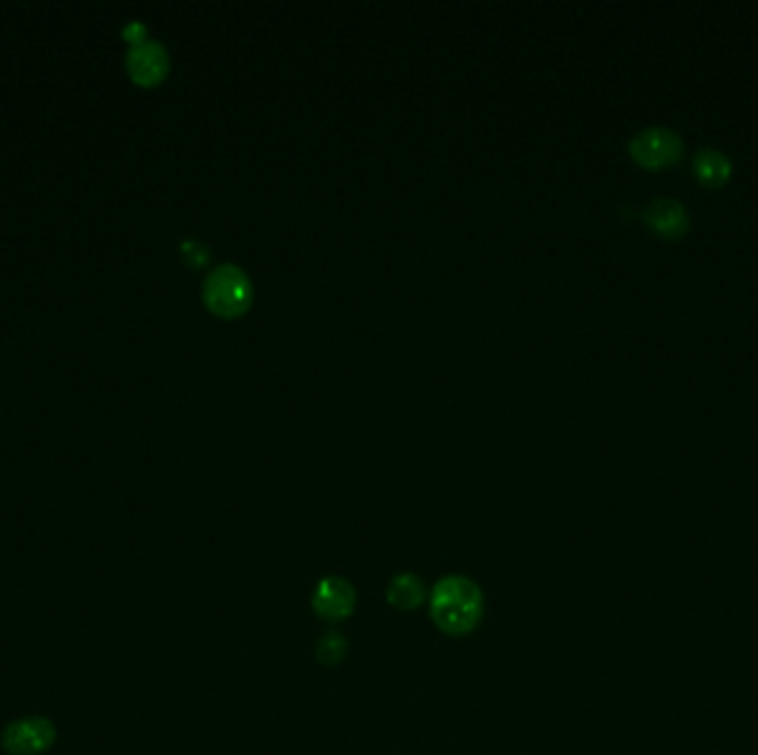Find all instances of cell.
<instances>
[{"instance_id": "obj_1", "label": "cell", "mask_w": 758, "mask_h": 755, "mask_svg": "<svg viewBox=\"0 0 758 755\" xmlns=\"http://www.w3.org/2000/svg\"><path fill=\"white\" fill-rule=\"evenodd\" d=\"M484 616V592L468 577H444L430 592V618L450 636L470 634Z\"/></svg>"}, {"instance_id": "obj_2", "label": "cell", "mask_w": 758, "mask_h": 755, "mask_svg": "<svg viewBox=\"0 0 758 755\" xmlns=\"http://www.w3.org/2000/svg\"><path fill=\"white\" fill-rule=\"evenodd\" d=\"M253 287L249 275L238 264L216 266L203 287V300L207 309L220 317H238L251 306Z\"/></svg>"}, {"instance_id": "obj_3", "label": "cell", "mask_w": 758, "mask_h": 755, "mask_svg": "<svg viewBox=\"0 0 758 755\" xmlns=\"http://www.w3.org/2000/svg\"><path fill=\"white\" fill-rule=\"evenodd\" d=\"M684 138L668 127H645L630 140L632 158L643 166H666L675 164L684 155Z\"/></svg>"}, {"instance_id": "obj_4", "label": "cell", "mask_w": 758, "mask_h": 755, "mask_svg": "<svg viewBox=\"0 0 758 755\" xmlns=\"http://www.w3.org/2000/svg\"><path fill=\"white\" fill-rule=\"evenodd\" d=\"M355 588L342 577H324L311 596L313 612L329 623H340L355 612Z\"/></svg>"}, {"instance_id": "obj_5", "label": "cell", "mask_w": 758, "mask_h": 755, "mask_svg": "<svg viewBox=\"0 0 758 755\" xmlns=\"http://www.w3.org/2000/svg\"><path fill=\"white\" fill-rule=\"evenodd\" d=\"M169 54L158 40H142L131 45L127 54V71L131 80L140 86H156L169 73Z\"/></svg>"}, {"instance_id": "obj_6", "label": "cell", "mask_w": 758, "mask_h": 755, "mask_svg": "<svg viewBox=\"0 0 758 755\" xmlns=\"http://www.w3.org/2000/svg\"><path fill=\"white\" fill-rule=\"evenodd\" d=\"M54 724L45 718H27L14 722L3 733V746L12 755H36L54 742Z\"/></svg>"}, {"instance_id": "obj_7", "label": "cell", "mask_w": 758, "mask_h": 755, "mask_svg": "<svg viewBox=\"0 0 758 755\" xmlns=\"http://www.w3.org/2000/svg\"><path fill=\"white\" fill-rule=\"evenodd\" d=\"M643 222L663 237H681L690 229V216L677 198H652L641 209Z\"/></svg>"}, {"instance_id": "obj_8", "label": "cell", "mask_w": 758, "mask_h": 755, "mask_svg": "<svg viewBox=\"0 0 758 755\" xmlns=\"http://www.w3.org/2000/svg\"><path fill=\"white\" fill-rule=\"evenodd\" d=\"M692 173L701 184L721 186L732 175V160L719 149L701 147L692 158Z\"/></svg>"}, {"instance_id": "obj_9", "label": "cell", "mask_w": 758, "mask_h": 755, "mask_svg": "<svg viewBox=\"0 0 758 755\" xmlns=\"http://www.w3.org/2000/svg\"><path fill=\"white\" fill-rule=\"evenodd\" d=\"M387 599L389 603L395 607V609H402V612H413L415 607H420L426 599V588L422 583L420 577L415 574H395L389 583V590H387Z\"/></svg>"}, {"instance_id": "obj_10", "label": "cell", "mask_w": 758, "mask_h": 755, "mask_svg": "<svg viewBox=\"0 0 758 755\" xmlns=\"http://www.w3.org/2000/svg\"><path fill=\"white\" fill-rule=\"evenodd\" d=\"M344 655H346V638H342L337 631L322 636V640L318 642V658L322 665L333 667Z\"/></svg>"}, {"instance_id": "obj_11", "label": "cell", "mask_w": 758, "mask_h": 755, "mask_svg": "<svg viewBox=\"0 0 758 755\" xmlns=\"http://www.w3.org/2000/svg\"><path fill=\"white\" fill-rule=\"evenodd\" d=\"M182 257L188 266H194V268H200L209 262V251L205 244L196 242V240H188L182 244Z\"/></svg>"}, {"instance_id": "obj_12", "label": "cell", "mask_w": 758, "mask_h": 755, "mask_svg": "<svg viewBox=\"0 0 758 755\" xmlns=\"http://www.w3.org/2000/svg\"><path fill=\"white\" fill-rule=\"evenodd\" d=\"M125 38H127V40H131L134 45L142 43V40H145V25H140V23H131V25H127V27H125Z\"/></svg>"}]
</instances>
